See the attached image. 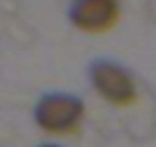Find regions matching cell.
<instances>
[{
  "instance_id": "3957f363",
  "label": "cell",
  "mask_w": 156,
  "mask_h": 147,
  "mask_svg": "<svg viewBox=\"0 0 156 147\" xmlns=\"http://www.w3.org/2000/svg\"><path fill=\"white\" fill-rule=\"evenodd\" d=\"M69 21L73 28L87 34L108 32L119 21V2L117 0H76L69 9Z\"/></svg>"
},
{
  "instance_id": "6da1fadb",
  "label": "cell",
  "mask_w": 156,
  "mask_h": 147,
  "mask_svg": "<svg viewBox=\"0 0 156 147\" xmlns=\"http://www.w3.org/2000/svg\"><path fill=\"white\" fill-rule=\"evenodd\" d=\"M83 117H85V106L73 94L51 92L39 99L37 108H34L37 127L51 136H69V133L78 131Z\"/></svg>"
},
{
  "instance_id": "277c9868",
  "label": "cell",
  "mask_w": 156,
  "mask_h": 147,
  "mask_svg": "<svg viewBox=\"0 0 156 147\" xmlns=\"http://www.w3.org/2000/svg\"><path fill=\"white\" fill-rule=\"evenodd\" d=\"M39 147H62V145H39Z\"/></svg>"
},
{
  "instance_id": "7a4b0ae2",
  "label": "cell",
  "mask_w": 156,
  "mask_h": 147,
  "mask_svg": "<svg viewBox=\"0 0 156 147\" xmlns=\"http://www.w3.org/2000/svg\"><path fill=\"white\" fill-rule=\"evenodd\" d=\"M90 83L94 92L110 106H131L138 97L133 76L122 64L110 62V60H99L90 67Z\"/></svg>"
}]
</instances>
